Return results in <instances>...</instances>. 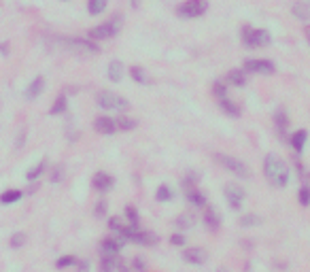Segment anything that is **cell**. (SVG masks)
I'll return each mask as SVG.
<instances>
[{"label":"cell","instance_id":"1","mask_svg":"<svg viewBox=\"0 0 310 272\" xmlns=\"http://www.w3.org/2000/svg\"><path fill=\"white\" fill-rule=\"evenodd\" d=\"M263 175L268 179V183L276 189H285L291 181V170L287 166V162L274 156V153H268L263 158Z\"/></svg>","mask_w":310,"mask_h":272},{"label":"cell","instance_id":"2","mask_svg":"<svg viewBox=\"0 0 310 272\" xmlns=\"http://www.w3.org/2000/svg\"><path fill=\"white\" fill-rule=\"evenodd\" d=\"M121 24H123L121 15H113L109 22L94 26V28L87 32V36H90L92 41H111V39H115V36L119 34Z\"/></svg>","mask_w":310,"mask_h":272},{"label":"cell","instance_id":"3","mask_svg":"<svg viewBox=\"0 0 310 272\" xmlns=\"http://www.w3.org/2000/svg\"><path fill=\"white\" fill-rule=\"evenodd\" d=\"M215 160H217L219 166H223V170L229 172V175H234V177H238V179H249V177H251L249 166H246L240 158L227 156V153H215Z\"/></svg>","mask_w":310,"mask_h":272},{"label":"cell","instance_id":"4","mask_svg":"<svg viewBox=\"0 0 310 272\" xmlns=\"http://www.w3.org/2000/svg\"><path fill=\"white\" fill-rule=\"evenodd\" d=\"M96 104H98L102 111H128L130 102L123 96L111 92V89H102L96 96Z\"/></svg>","mask_w":310,"mask_h":272},{"label":"cell","instance_id":"5","mask_svg":"<svg viewBox=\"0 0 310 272\" xmlns=\"http://www.w3.org/2000/svg\"><path fill=\"white\" fill-rule=\"evenodd\" d=\"M240 36H242V43L246 45V47H251V49L268 47V45L272 43L270 32L263 30V28H249V26H244Z\"/></svg>","mask_w":310,"mask_h":272},{"label":"cell","instance_id":"6","mask_svg":"<svg viewBox=\"0 0 310 272\" xmlns=\"http://www.w3.org/2000/svg\"><path fill=\"white\" fill-rule=\"evenodd\" d=\"M208 11V3L206 0H185L183 5L176 7V15L181 20H198Z\"/></svg>","mask_w":310,"mask_h":272},{"label":"cell","instance_id":"7","mask_svg":"<svg viewBox=\"0 0 310 272\" xmlns=\"http://www.w3.org/2000/svg\"><path fill=\"white\" fill-rule=\"evenodd\" d=\"M62 45L68 49V51H75V53H90V56H96L100 53V45L98 41H92L90 36L87 39H62Z\"/></svg>","mask_w":310,"mask_h":272},{"label":"cell","instance_id":"8","mask_svg":"<svg viewBox=\"0 0 310 272\" xmlns=\"http://www.w3.org/2000/svg\"><path fill=\"white\" fill-rule=\"evenodd\" d=\"M223 196H225V202L229 204L232 211H240L244 206V200H246V189L236 185V183H227L225 189H223Z\"/></svg>","mask_w":310,"mask_h":272},{"label":"cell","instance_id":"9","mask_svg":"<svg viewBox=\"0 0 310 272\" xmlns=\"http://www.w3.org/2000/svg\"><path fill=\"white\" fill-rule=\"evenodd\" d=\"M244 70L246 72H253V75H274L276 72V64L272 60H265V58H251L244 62Z\"/></svg>","mask_w":310,"mask_h":272},{"label":"cell","instance_id":"10","mask_svg":"<svg viewBox=\"0 0 310 272\" xmlns=\"http://www.w3.org/2000/svg\"><path fill=\"white\" fill-rule=\"evenodd\" d=\"M92 187L96 189V192H100V194L111 192V189L115 187V177L109 175V172H104V170L94 172V177H92Z\"/></svg>","mask_w":310,"mask_h":272},{"label":"cell","instance_id":"11","mask_svg":"<svg viewBox=\"0 0 310 272\" xmlns=\"http://www.w3.org/2000/svg\"><path fill=\"white\" fill-rule=\"evenodd\" d=\"M183 261L191 266H204L208 261V251L204 247H189L183 251Z\"/></svg>","mask_w":310,"mask_h":272},{"label":"cell","instance_id":"12","mask_svg":"<svg viewBox=\"0 0 310 272\" xmlns=\"http://www.w3.org/2000/svg\"><path fill=\"white\" fill-rule=\"evenodd\" d=\"M94 130L102 136H113L117 132V119H113L109 115H100L94 119Z\"/></svg>","mask_w":310,"mask_h":272},{"label":"cell","instance_id":"13","mask_svg":"<svg viewBox=\"0 0 310 272\" xmlns=\"http://www.w3.org/2000/svg\"><path fill=\"white\" fill-rule=\"evenodd\" d=\"M185 200L196 208H204L208 204V198L198 189V185H185Z\"/></svg>","mask_w":310,"mask_h":272},{"label":"cell","instance_id":"14","mask_svg":"<svg viewBox=\"0 0 310 272\" xmlns=\"http://www.w3.org/2000/svg\"><path fill=\"white\" fill-rule=\"evenodd\" d=\"M202 219H204V228L208 232H217L221 228V215L210 202L204 206V217H202Z\"/></svg>","mask_w":310,"mask_h":272},{"label":"cell","instance_id":"15","mask_svg":"<svg viewBox=\"0 0 310 272\" xmlns=\"http://www.w3.org/2000/svg\"><path fill=\"white\" fill-rule=\"evenodd\" d=\"M123 249V242L119 238H113V236H106L100 240V255H115L117 257Z\"/></svg>","mask_w":310,"mask_h":272},{"label":"cell","instance_id":"16","mask_svg":"<svg viewBox=\"0 0 310 272\" xmlns=\"http://www.w3.org/2000/svg\"><path fill=\"white\" fill-rule=\"evenodd\" d=\"M45 92V77H34L30 81V85L26 87V92H24V98L26 100H37V98Z\"/></svg>","mask_w":310,"mask_h":272},{"label":"cell","instance_id":"17","mask_svg":"<svg viewBox=\"0 0 310 272\" xmlns=\"http://www.w3.org/2000/svg\"><path fill=\"white\" fill-rule=\"evenodd\" d=\"M306 143H308V132L306 130H295L289 136V145H291V149L295 151V156H302Z\"/></svg>","mask_w":310,"mask_h":272},{"label":"cell","instance_id":"18","mask_svg":"<svg viewBox=\"0 0 310 272\" xmlns=\"http://www.w3.org/2000/svg\"><path fill=\"white\" fill-rule=\"evenodd\" d=\"M272 119H274V128H276V134L280 136V139H285V136H287V125H289L287 111H285V108H276Z\"/></svg>","mask_w":310,"mask_h":272},{"label":"cell","instance_id":"19","mask_svg":"<svg viewBox=\"0 0 310 272\" xmlns=\"http://www.w3.org/2000/svg\"><path fill=\"white\" fill-rule=\"evenodd\" d=\"M225 81L229 85H234V87H246V70L244 68H232L227 72V77H225Z\"/></svg>","mask_w":310,"mask_h":272},{"label":"cell","instance_id":"20","mask_svg":"<svg viewBox=\"0 0 310 272\" xmlns=\"http://www.w3.org/2000/svg\"><path fill=\"white\" fill-rule=\"evenodd\" d=\"M219 108H221V111H223L227 117H234V119H236V117H240V106H238L234 100H229V98L225 96V98H219Z\"/></svg>","mask_w":310,"mask_h":272},{"label":"cell","instance_id":"21","mask_svg":"<svg viewBox=\"0 0 310 272\" xmlns=\"http://www.w3.org/2000/svg\"><path fill=\"white\" fill-rule=\"evenodd\" d=\"M24 198V192L22 189H5L3 194H0V204L3 206H11V204H17Z\"/></svg>","mask_w":310,"mask_h":272},{"label":"cell","instance_id":"22","mask_svg":"<svg viewBox=\"0 0 310 272\" xmlns=\"http://www.w3.org/2000/svg\"><path fill=\"white\" fill-rule=\"evenodd\" d=\"M47 168H49V162L43 158L39 164H34L32 168H28V172H26V179H28V181H39L47 172Z\"/></svg>","mask_w":310,"mask_h":272},{"label":"cell","instance_id":"23","mask_svg":"<svg viewBox=\"0 0 310 272\" xmlns=\"http://www.w3.org/2000/svg\"><path fill=\"white\" fill-rule=\"evenodd\" d=\"M291 11L297 17L299 22H310V5L308 3H302V0H297V3L291 5Z\"/></svg>","mask_w":310,"mask_h":272},{"label":"cell","instance_id":"24","mask_svg":"<svg viewBox=\"0 0 310 272\" xmlns=\"http://www.w3.org/2000/svg\"><path fill=\"white\" fill-rule=\"evenodd\" d=\"M106 75H109V81H113V83H119L121 77H123V64L119 60H113L109 68H106Z\"/></svg>","mask_w":310,"mask_h":272},{"label":"cell","instance_id":"25","mask_svg":"<svg viewBox=\"0 0 310 272\" xmlns=\"http://www.w3.org/2000/svg\"><path fill=\"white\" fill-rule=\"evenodd\" d=\"M172 198H174V192H172V187L170 185H166L162 183L157 189H155V200L159 204H166V202H172Z\"/></svg>","mask_w":310,"mask_h":272},{"label":"cell","instance_id":"26","mask_svg":"<svg viewBox=\"0 0 310 272\" xmlns=\"http://www.w3.org/2000/svg\"><path fill=\"white\" fill-rule=\"evenodd\" d=\"M136 125H138V119H134V117H128V115L117 117V130H121V132H130V130H134Z\"/></svg>","mask_w":310,"mask_h":272},{"label":"cell","instance_id":"27","mask_svg":"<svg viewBox=\"0 0 310 272\" xmlns=\"http://www.w3.org/2000/svg\"><path fill=\"white\" fill-rule=\"evenodd\" d=\"M66 108H68V98H66L64 94H62V96L56 98V102L51 104L49 115H62V113H66Z\"/></svg>","mask_w":310,"mask_h":272},{"label":"cell","instance_id":"28","mask_svg":"<svg viewBox=\"0 0 310 272\" xmlns=\"http://www.w3.org/2000/svg\"><path fill=\"white\" fill-rule=\"evenodd\" d=\"M115 270H117V257L100 255V272H115Z\"/></svg>","mask_w":310,"mask_h":272},{"label":"cell","instance_id":"29","mask_svg":"<svg viewBox=\"0 0 310 272\" xmlns=\"http://www.w3.org/2000/svg\"><path fill=\"white\" fill-rule=\"evenodd\" d=\"M106 5H109V0H87V13L100 15V13H104Z\"/></svg>","mask_w":310,"mask_h":272},{"label":"cell","instance_id":"30","mask_svg":"<svg viewBox=\"0 0 310 272\" xmlns=\"http://www.w3.org/2000/svg\"><path fill=\"white\" fill-rule=\"evenodd\" d=\"M130 77L134 79L138 85H147L149 83V77H147V72H145L143 66H132L130 68Z\"/></svg>","mask_w":310,"mask_h":272},{"label":"cell","instance_id":"31","mask_svg":"<svg viewBox=\"0 0 310 272\" xmlns=\"http://www.w3.org/2000/svg\"><path fill=\"white\" fill-rule=\"evenodd\" d=\"M261 223V217L255 215V213H246L240 217V225L242 228H257V225Z\"/></svg>","mask_w":310,"mask_h":272},{"label":"cell","instance_id":"32","mask_svg":"<svg viewBox=\"0 0 310 272\" xmlns=\"http://www.w3.org/2000/svg\"><path fill=\"white\" fill-rule=\"evenodd\" d=\"M176 228H179L181 232H185V230H189V228H193V215H189V213H183V215H179L176 217Z\"/></svg>","mask_w":310,"mask_h":272},{"label":"cell","instance_id":"33","mask_svg":"<svg viewBox=\"0 0 310 272\" xmlns=\"http://www.w3.org/2000/svg\"><path fill=\"white\" fill-rule=\"evenodd\" d=\"M64 175H66L64 164H56L53 168H49V181L51 183H62V181H64Z\"/></svg>","mask_w":310,"mask_h":272},{"label":"cell","instance_id":"34","mask_svg":"<svg viewBox=\"0 0 310 272\" xmlns=\"http://www.w3.org/2000/svg\"><path fill=\"white\" fill-rule=\"evenodd\" d=\"M77 257L75 255H60L58 259H56V268L58 270H64V268H73V266H77Z\"/></svg>","mask_w":310,"mask_h":272},{"label":"cell","instance_id":"35","mask_svg":"<svg viewBox=\"0 0 310 272\" xmlns=\"http://www.w3.org/2000/svg\"><path fill=\"white\" fill-rule=\"evenodd\" d=\"M295 172H297V177H299V181H302V185H310V170L302 164L299 160H295Z\"/></svg>","mask_w":310,"mask_h":272},{"label":"cell","instance_id":"36","mask_svg":"<svg viewBox=\"0 0 310 272\" xmlns=\"http://www.w3.org/2000/svg\"><path fill=\"white\" fill-rule=\"evenodd\" d=\"M123 215H126L128 225H136V228L140 225V215H138V211L134 206H126V213H123Z\"/></svg>","mask_w":310,"mask_h":272},{"label":"cell","instance_id":"37","mask_svg":"<svg viewBox=\"0 0 310 272\" xmlns=\"http://www.w3.org/2000/svg\"><path fill=\"white\" fill-rule=\"evenodd\" d=\"M26 232H15V234H11V238H9V244H11V249H20V247H24L26 244Z\"/></svg>","mask_w":310,"mask_h":272},{"label":"cell","instance_id":"38","mask_svg":"<svg viewBox=\"0 0 310 272\" xmlns=\"http://www.w3.org/2000/svg\"><path fill=\"white\" fill-rule=\"evenodd\" d=\"M297 202L299 206H310V185H302L299 187V192H297Z\"/></svg>","mask_w":310,"mask_h":272},{"label":"cell","instance_id":"39","mask_svg":"<svg viewBox=\"0 0 310 272\" xmlns=\"http://www.w3.org/2000/svg\"><path fill=\"white\" fill-rule=\"evenodd\" d=\"M170 244L172 247H185V244H187V238H185V234L183 232H176V234H170Z\"/></svg>","mask_w":310,"mask_h":272},{"label":"cell","instance_id":"40","mask_svg":"<svg viewBox=\"0 0 310 272\" xmlns=\"http://www.w3.org/2000/svg\"><path fill=\"white\" fill-rule=\"evenodd\" d=\"M130 266H132V270H134V272H147V261H145V257H140V255H136L134 259H132Z\"/></svg>","mask_w":310,"mask_h":272},{"label":"cell","instance_id":"41","mask_svg":"<svg viewBox=\"0 0 310 272\" xmlns=\"http://www.w3.org/2000/svg\"><path fill=\"white\" fill-rule=\"evenodd\" d=\"M227 85L223 83V81H215V85H212V94H215L217 98H225L227 96Z\"/></svg>","mask_w":310,"mask_h":272},{"label":"cell","instance_id":"42","mask_svg":"<svg viewBox=\"0 0 310 272\" xmlns=\"http://www.w3.org/2000/svg\"><path fill=\"white\" fill-rule=\"evenodd\" d=\"M106 213H109V204L106 202H96V206H94V215L98 217V219H102V217H106Z\"/></svg>","mask_w":310,"mask_h":272},{"label":"cell","instance_id":"43","mask_svg":"<svg viewBox=\"0 0 310 272\" xmlns=\"http://www.w3.org/2000/svg\"><path fill=\"white\" fill-rule=\"evenodd\" d=\"M123 225H126V223H123L119 217H111V219H109V228H111V232H115V234H117V232L123 228Z\"/></svg>","mask_w":310,"mask_h":272},{"label":"cell","instance_id":"44","mask_svg":"<svg viewBox=\"0 0 310 272\" xmlns=\"http://www.w3.org/2000/svg\"><path fill=\"white\" fill-rule=\"evenodd\" d=\"M117 270H119V272H134V270H132V266H130V264H126V261H123V259H121V261L117 259Z\"/></svg>","mask_w":310,"mask_h":272},{"label":"cell","instance_id":"45","mask_svg":"<svg viewBox=\"0 0 310 272\" xmlns=\"http://www.w3.org/2000/svg\"><path fill=\"white\" fill-rule=\"evenodd\" d=\"M77 268H79V272H87V270H90V264H87V261H81V259H79V261H77Z\"/></svg>","mask_w":310,"mask_h":272},{"label":"cell","instance_id":"46","mask_svg":"<svg viewBox=\"0 0 310 272\" xmlns=\"http://www.w3.org/2000/svg\"><path fill=\"white\" fill-rule=\"evenodd\" d=\"M20 136H22V139H17V143H15V147H24V143H26V132H22Z\"/></svg>","mask_w":310,"mask_h":272},{"label":"cell","instance_id":"47","mask_svg":"<svg viewBox=\"0 0 310 272\" xmlns=\"http://www.w3.org/2000/svg\"><path fill=\"white\" fill-rule=\"evenodd\" d=\"M0 53H5V56H7V53H9V45H7V43H5V45L0 43Z\"/></svg>","mask_w":310,"mask_h":272},{"label":"cell","instance_id":"48","mask_svg":"<svg viewBox=\"0 0 310 272\" xmlns=\"http://www.w3.org/2000/svg\"><path fill=\"white\" fill-rule=\"evenodd\" d=\"M140 3H143V0H130V5L134 7V9H138V7H140Z\"/></svg>","mask_w":310,"mask_h":272},{"label":"cell","instance_id":"49","mask_svg":"<svg viewBox=\"0 0 310 272\" xmlns=\"http://www.w3.org/2000/svg\"><path fill=\"white\" fill-rule=\"evenodd\" d=\"M304 34H306V41H308V45H310V26L306 28V32H304Z\"/></svg>","mask_w":310,"mask_h":272},{"label":"cell","instance_id":"50","mask_svg":"<svg viewBox=\"0 0 310 272\" xmlns=\"http://www.w3.org/2000/svg\"><path fill=\"white\" fill-rule=\"evenodd\" d=\"M217 272H227V270H217Z\"/></svg>","mask_w":310,"mask_h":272},{"label":"cell","instance_id":"51","mask_svg":"<svg viewBox=\"0 0 310 272\" xmlns=\"http://www.w3.org/2000/svg\"><path fill=\"white\" fill-rule=\"evenodd\" d=\"M64 3H68V0H64Z\"/></svg>","mask_w":310,"mask_h":272}]
</instances>
